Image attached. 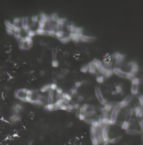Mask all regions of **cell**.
I'll return each mask as SVG.
<instances>
[{
    "instance_id": "obj_1",
    "label": "cell",
    "mask_w": 143,
    "mask_h": 145,
    "mask_svg": "<svg viewBox=\"0 0 143 145\" xmlns=\"http://www.w3.org/2000/svg\"><path fill=\"white\" fill-rule=\"evenodd\" d=\"M29 95V92L25 89H20L17 92L16 96L21 100H28Z\"/></svg>"
},
{
    "instance_id": "obj_2",
    "label": "cell",
    "mask_w": 143,
    "mask_h": 145,
    "mask_svg": "<svg viewBox=\"0 0 143 145\" xmlns=\"http://www.w3.org/2000/svg\"><path fill=\"white\" fill-rule=\"evenodd\" d=\"M114 71V72L116 75H118V76H119L121 78H127V72H125L123 71H122L120 68L119 67H115L113 69Z\"/></svg>"
},
{
    "instance_id": "obj_3",
    "label": "cell",
    "mask_w": 143,
    "mask_h": 145,
    "mask_svg": "<svg viewBox=\"0 0 143 145\" xmlns=\"http://www.w3.org/2000/svg\"><path fill=\"white\" fill-rule=\"evenodd\" d=\"M113 57L116 60V61L121 62V61H123L125 56L122 55V54H120L119 53H118V52H116V53L113 54Z\"/></svg>"
},
{
    "instance_id": "obj_4",
    "label": "cell",
    "mask_w": 143,
    "mask_h": 145,
    "mask_svg": "<svg viewBox=\"0 0 143 145\" xmlns=\"http://www.w3.org/2000/svg\"><path fill=\"white\" fill-rule=\"evenodd\" d=\"M138 89H139V87H138V85L137 84H132L131 86V93L134 95H136V94H138Z\"/></svg>"
}]
</instances>
